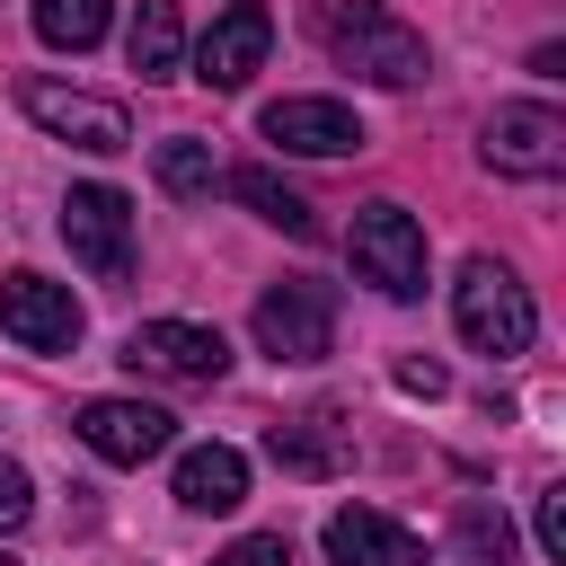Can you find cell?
<instances>
[{
    "mask_svg": "<svg viewBox=\"0 0 566 566\" xmlns=\"http://www.w3.org/2000/svg\"><path fill=\"white\" fill-rule=\"evenodd\" d=\"M478 150L495 177H557L566 168V115L557 106H495Z\"/></svg>",
    "mask_w": 566,
    "mask_h": 566,
    "instance_id": "obj_7",
    "label": "cell"
},
{
    "mask_svg": "<svg viewBox=\"0 0 566 566\" xmlns=\"http://www.w3.org/2000/svg\"><path fill=\"white\" fill-rule=\"evenodd\" d=\"M27 513H35V486H27V469H18V460H0V539H9Z\"/></svg>",
    "mask_w": 566,
    "mask_h": 566,
    "instance_id": "obj_23",
    "label": "cell"
},
{
    "mask_svg": "<svg viewBox=\"0 0 566 566\" xmlns=\"http://www.w3.org/2000/svg\"><path fill=\"white\" fill-rule=\"evenodd\" d=\"M539 557L566 566V486H539Z\"/></svg>",
    "mask_w": 566,
    "mask_h": 566,
    "instance_id": "obj_22",
    "label": "cell"
},
{
    "mask_svg": "<svg viewBox=\"0 0 566 566\" xmlns=\"http://www.w3.org/2000/svg\"><path fill=\"white\" fill-rule=\"evenodd\" d=\"M177 504H186V513H239V504H248V460H239L230 442H195V451L177 460Z\"/></svg>",
    "mask_w": 566,
    "mask_h": 566,
    "instance_id": "obj_15",
    "label": "cell"
},
{
    "mask_svg": "<svg viewBox=\"0 0 566 566\" xmlns=\"http://www.w3.org/2000/svg\"><path fill=\"white\" fill-rule=\"evenodd\" d=\"M460 548H469L478 566H513V522L486 513V504H460Z\"/></svg>",
    "mask_w": 566,
    "mask_h": 566,
    "instance_id": "obj_20",
    "label": "cell"
},
{
    "mask_svg": "<svg viewBox=\"0 0 566 566\" xmlns=\"http://www.w3.org/2000/svg\"><path fill=\"white\" fill-rule=\"evenodd\" d=\"M398 389H416V398H442L451 380H442V363H398Z\"/></svg>",
    "mask_w": 566,
    "mask_h": 566,
    "instance_id": "obj_24",
    "label": "cell"
},
{
    "mask_svg": "<svg viewBox=\"0 0 566 566\" xmlns=\"http://www.w3.org/2000/svg\"><path fill=\"white\" fill-rule=\"evenodd\" d=\"M327 566H424V539L371 504H345L327 513Z\"/></svg>",
    "mask_w": 566,
    "mask_h": 566,
    "instance_id": "obj_13",
    "label": "cell"
},
{
    "mask_svg": "<svg viewBox=\"0 0 566 566\" xmlns=\"http://www.w3.org/2000/svg\"><path fill=\"white\" fill-rule=\"evenodd\" d=\"M124 53H133V71H142V80H168V71H177V53H186V18H177V0H142V18H133V35H124Z\"/></svg>",
    "mask_w": 566,
    "mask_h": 566,
    "instance_id": "obj_17",
    "label": "cell"
},
{
    "mask_svg": "<svg viewBox=\"0 0 566 566\" xmlns=\"http://www.w3.org/2000/svg\"><path fill=\"white\" fill-rule=\"evenodd\" d=\"M80 442L97 460H115V469H142V460H159L177 442V416L150 407V398H88L80 407Z\"/></svg>",
    "mask_w": 566,
    "mask_h": 566,
    "instance_id": "obj_8",
    "label": "cell"
},
{
    "mask_svg": "<svg viewBox=\"0 0 566 566\" xmlns=\"http://www.w3.org/2000/svg\"><path fill=\"white\" fill-rule=\"evenodd\" d=\"M0 566H18V557H9V548H0Z\"/></svg>",
    "mask_w": 566,
    "mask_h": 566,
    "instance_id": "obj_25",
    "label": "cell"
},
{
    "mask_svg": "<svg viewBox=\"0 0 566 566\" xmlns=\"http://www.w3.org/2000/svg\"><path fill=\"white\" fill-rule=\"evenodd\" d=\"M212 566H292V539H283V531H248V539H230Z\"/></svg>",
    "mask_w": 566,
    "mask_h": 566,
    "instance_id": "obj_21",
    "label": "cell"
},
{
    "mask_svg": "<svg viewBox=\"0 0 566 566\" xmlns=\"http://www.w3.org/2000/svg\"><path fill=\"white\" fill-rule=\"evenodd\" d=\"M256 345H265L274 363H327V345H336V292L310 283V274L274 283V292L256 301Z\"/></svg>",
    "mask_w": 566,
    "mask_h": 566,
    "instance_id": "obj_4",
    "label": "cell"
},
{
    "mask_svg": "<svg viewBox=\"0 0 566 566\" xmlns=\"http://www.w3.org/2000/svg\"><path fill=\"white\" fill-rule=\"evenodd\" d=\"M451 318H460V336H469L478 354H522L531 327H539L531 283H522L504 256H469V265H460V283H451Z\"/></svg>",
    "mask_w": 566,
    "mask_h": 566,
    "instance_id": "obj_2",
    "label": "cell"
},
{
    "mask_svg": "<svg viewBox=\"0 0 566 566\" xmlns=\"http://www.w3.org/2000/svg\"><path fill=\"white\" fill-rule=\"evenodd\" d=\"M265 142L301 150V159H345V150H363V115L336 106V97H274L265 106Z\"/></svg>",
    "mask_w": 566,
    "mask_h": 566,
    "instance_id": "obj_12",
    "label": "cell"
},
{
    "mask_svg": "<svg viewBox=\"0 0 566 566\" xmlns=\"http://www.w3.org/2000/svg\"><path fill=\"white\" fill-rule=\"evenodd\" d=\"M159 186H168V195H212V150H203L195 133L159 142Z\"/></svg>",
    "mask_w": 566,
    "mask_h": 566,
    "instance_id": "obj_19",
    "label": "cell"
},
{
    "mask_svg": "<svg viewBox=\"0 0 566 566\" xmlns=\"http://www.w3.org/2000/svg\"><path fill=\"white\" fill-rule=\"evenodd\" d=\"M265 451H274V469H283V478H336V469H354V424H345V416H327V407H310V416L274 424V433H265Z\"/></svg>",
    "mask_w": 566,
    "mask_h": 566,
    "instance_id": "obj_14",
    "label": "cell"
},
{
    "mask_svg": "<svg viewBox=\"0 0 566 566\" xmlns=\"http://www.w3.org/2000/svg\"><path fill=\"white\" fill-rule=\"evenodd\" d=\"M124 363L159 371V380H221L230 345H221V327H195V318H142L133 345H124Z\"/></svg>",
    "mask_w": 566,
    "mask_h": 566,
    "instance_id": "obj_11",
    "label": "cell"
},
{
    "mask_svg": "<svg viewBox=\"0 0 566 566\" xmlns=\"http://www.w3.org/2000/svg\"><path fill=\"white\" fill-rule=\"evenodd\" d=\"M18 106H27V115L53 133V142L97 150V159L133 142V115H124L115 97H88V88H62V80H27V88H18Z\"/></svg>",
    "mask_w": 566,
    "mask_h": 566,
    "instance_id": "obj_5",
    "label": "cell"
},
{
    "mask_svg": "<svg viewBox=\"0 0 566 566\" xmlns=\"http://www.w3.org/2000/svg\"><path fill=\"white\" fill-rule=\"evenodd\" d=\"M310 18H318V44H327V53L345 62V71L380 80V88H416V80L433 71L424 35H416L407 18H389L380 0H318Z\"/></svg>",
    "mask_w": 566,
    "mask_h": 566,
    "instance_id": "obj_1",
    "label": "cell"
},
{
    "mask_svg": "<svg viewBox=\"0 0 566 566\" xmlns=\"http://www.w3.org/2000/svg\"><path fill=\"white\" fill-rule=\"evenodd\" d=\"M345 256H354V274H363L371 292H389V301H416V292H424V221H416L407 203H363L354 230H345Z\"/></svg>",
    "mask_w": 566,
    "mask_h": 566,
    "instance_id": "obj_3",
    "label": "cell"
},
{
    "mask_svg": "<svg viewBox=\"0 0 566 566\" xmlns=\"http://www.w3.org/2000/svg\"><path fill=\"white\" fill-rule=\"evenodd\" d=\"M0 336L27 345V354H71L80 345V301L44 274H9L0 283Z\"/></svg>",
    "mask_w": 566,
    "mask_h": 566,
    "instance_id": "obj_10",
    "label": "cell"
},
{
    "mask_svg": "<svg viewBox=\"0 0 566 566\" xmlns=\"http://www.w3.org/2000/svg\"><path fill=\"white\" fill-rule=\"evenodd\" d=\"M230 195H239L256 221H274L283 239H318V212H310V203L274 177V168H256V159H248V168H230Z\"/></svg>",
    "mask_w": 566,
    "mask_h": 566,
    "instance_id": "obj_16",
    "label": "cell"
},
{
    "mask_svg": "<svg viewBox=\"0 0 566 566\" xmlns=\"http://www.w3.org/2000/svg\"><path fill=\"white\" fill-rule=\"evenodd\" d=\"M265 44H274V9L265 0H230L212 27H203V44H195V80L203 88H248L256 71H265Z\"/></svg>",
    "mask_w": 566,
    "mask_h": 566,
    "instance_id": "obj_6",
    "label": "cell"
},
{
    "mask_svg": "<svg viewBox=\"0 0 566 566\" xmlns=\"http://www.w3.org/2000/svg\"><path fill=\"white\" fill-rule=\"evenodd\" d=\"M106 18H115V0H35V35L53 53H88L106 35Z\"/></svg>",
    "mask_w": 566,
    "mask_h": 566,
    "instance_id": "obj_18",
    "label": "cell"
},
{
    "mask_svg": "<svg viewBox=\"0 0 566 566\" xmlns=\"http://www.w3.org/2000/svg\"><path fill=\"white\" fill-rule=\"evenodd\" d=\"M62 239H71V256L88 265V274H124L133 265V203L115 195V186H71V203H62Z\"/></svg>",
    "mask_w": 566,
    "mask_h": 566,
    "instance_id": "obj_9",
    "label": "cell"
}]
</instances>
